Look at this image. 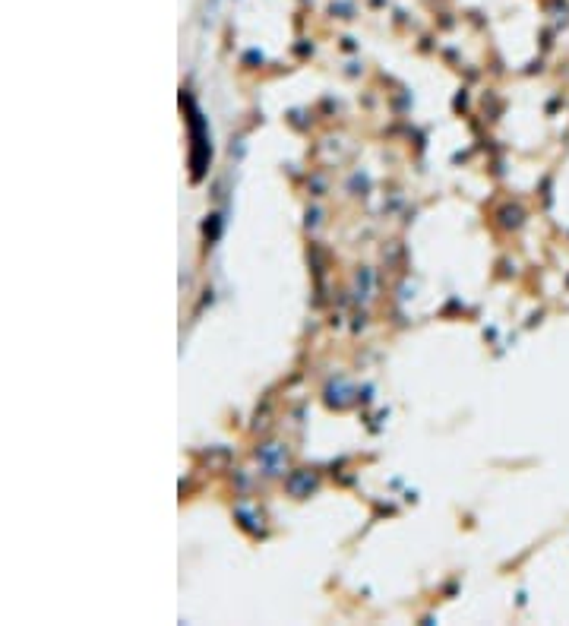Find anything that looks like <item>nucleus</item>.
Here are the masks:
<instances>
[{"instance_id":"nucleus-1","label":"nucleus","mask_w":569,"mask_h":626,"mask_svg":"<svg viewBox=\"0 0 569 626\" xmlns=\"http://www.w3.org/2000/svg\"><path fill=\"white\" fill-rule=\"evenodd\" d=\"M284 459H288V455H284V449L278 446V443H269V446L260 449V465L269 471V475H282V471H284Z\"/></svg>"},{"instance_id":"nucleus-2","label":"nucleus","mask_w":569,"mask_h":626,"mask_svg":"<svg viewBox=\"0 0 569 626\" xmlns=\"http://www.w3.org/2000/svg\"><path fill=\"white\" fill-rule=\"evenodd\" d=\"M316 475L314 471H294L291 477H288V493L291 497H310V491H316Z\"/></svg>"}]
</instances>
